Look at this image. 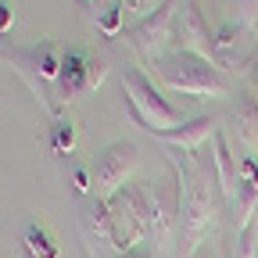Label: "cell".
<instances>
[{"label":"cell","instance_id":"7c38bea8","mask_svg":"<svg viewBox=\"0 0 258 258\" xmlns=\"http://www.w3.org/2000/svg\"><path fill=\"white\" fill-rule=\"evenodd\" d=\"M151 137L176 147V151H201V144L208 137H215V122H212V115H194V118H183L172 129H154Z\"/></svg>","mask_w":258,"mask_h":258},{"label":"cell","instance_id":"484cf974","mask_svg":"<svg viewBox=\"0 0 258 258\" xmlns=\"http://www.w3.org/2000/svg\"><path fill=\"white\" fill-rule=\"evenodd\" d=\"M83 4H90V0H83Z\"/></svg>","mask_w":258,"mask_h":258},{"label":"cell","instance_id":"ffe728a7","mask_svg":"<svg viewBox=\"0 0 258 258\" xmlns=\"http://www.w3.org/2000/svg\"><path fill=\"white\" fill-rule=\"evenodd\" d=\"M254 247H258V233H254V222L237 230V240H233V258H254Z\"/></svg>","mask_w":258,"mask_h":258},{"label":"cell","instance_id":"d4e9b609","mask_svg":"<svg viewBox=\"0 0 258 258\" xmlns=\"http://www.w3.org/2000/svg\"><path fill=\"white\" fill-rule=\"evenodd\" d=\"M208 258H222V254H208Z\"/></svg>","mask_w":258,"mask_h":258},{"label":"cell","instance_id":"5bb4252c","mask_svg":"<svg viewBox=\"0 0 258 258\" xmlns=\"http://www.w3.org/2000/svg\"><path fill=\"white\" fill-rule=\"evenodd\" d=\"M233 122H237V137L258 151V97L254 93H240L233 104Z\"/></svg>","mask_w":258,"mask_h":258},{"label":"cell","instance_id":"7402d4cb","mask_svg":"<svg viewBox=\"0 0 258 258\" xmlns=\"http://www.w3.org/2000/svg\"><path fill=\"white\" fill-rule=\"evenodd\" d=\"M11 29H15V8L11 0H0V36H8Z\"/></svg>","mask_w":258,"mask_h":258},{"label":"cell","instance_id":"ba28073f","mask_svg":"<svg viewBox=\"0 0 258 258\" xmlns=\"http://www.w3.org/2000/svg\"><path fill=\"white\" fill-rule=\"evenodd\" d=\"M176 50H190L212 64L215 61V43H212V22L201 11V0H176V32H172Z\"/></svg>","mask_w":258,"mask_h":258},{"label":"cell","instance_id":"2e32d148","mask_svg":"<svg viewBox=\"0 0 258 258\" xmlns=\"http://www.w3.org/2000/svg\"><path fill=\"white\" fill-rule=\"evenodd\" d=\"M47 144H50V151L54 154H61V158H69L72 151H76V144H79V133H76V122L72 118H54L50 122V133H47Z\"/></svg>","mask_w":258,"mask_h":258},{"label":"cell","instance_id":"7a4b0ae2","mask_svg":"<svg viewBox=\"0 0 258 258\" xmlns=\"http://www.w3.org/2000/svg\"><path fill=\"white\" fill-rule=\"evenodd\" d=\"M154 79L172 93H190V97H219V93L233 90L230 76L219 64L190 54V50H169L154 64Z\"/></svg>","mask_w":258,"mask_h":258},{"label":"cell","instance_id":"6da1fadb","mask_svg":"<svg viewBox=\"0 0 258 258\" xmlns=\"http://www.w3.org/2000/svg\"><path fill=\"white\" fill-rule=\"evenodd\" d=\"M176 169V205H179V240L183 258H194L198 247L215 233L219 226V186L215 165L201 158V151H179L169 154Z\"/></svg>","mask_w":258,"mask_h":258},{"label":"cell","instance_id":"8992f818","mask_svg":"<svg viewBox=\"0 0 258 258\" xmlns=\"http://www.w3.org/2000/svg\"><path fill=\"white\" fill-rule=\"evenodd\" d=\"M140 169V147L129 144V140H115L104 151H97V158L90 161V172H93V198H115V194L129 183Z\"/></svg>","mask_w":258,"mask_h":258},{"label":"cell","instance_id":"e0dca14e","mask_svg":"<svg viewBox=\"0 0 258 258\" xmlns=\"http://www.w3.org/2000/svg\"><path fill=\"white\" fill-rule=\"evenodd\" d=\"M97 29H101V36L115 40L125 32V11H122V0H111V4H104L101 11H97Z\"/></svg>","mask_w":258,"mask_h":258},{"label":"cell","instance_id":"d6986e66","mask_svg":"<svg viewBox=\"0 0 258 258\" xmlns=\"http://www.w3.org/2000/svg\"><path fill=\"white\" fill-rule=\"evenodd\" d=\"M165 0H122V11H125V22H144L147 15H154Z\"/></svg>","mask_w":258,"mask_h":258},{"label":"cell","instance_id":"5b68a950","mask_svg":"<svg viewBox=\"0 0 258 258\" xmlns=\"http://www.w3.org/2000/svg\"><path fill=\"white\" fill-rule=\"evenodd\" d=\"M122 93H125V104H129V115L133 122L144 129V133H154V129H172L183 122V115L161 97L158 83L140 72V69H125L122 76Z\"/></svg>","mask_w":258,"mask_h":258},{"label":"cell","instance_id":"9a60e30c","mask_svg":"<svg viewBox=\"0 0 258 258\" xmlns=\"http://www.w3.org/2000/svg\"><path fill=\"white\" fill-rule=\"evenodd\" d=\"M22 244H25V254H29V258H61L57 240L50 237V230H47V226H43V222H36V219H32V222L25 226Z\"/></svg>","mask_w":258,"mask_h":258},{"label":"cell","instance_id":"4fadbf2b","mask_svg":"<svg viewBox=\"0 0 258 258\" xmlns=\"http://www.w3.org/2000/svg\"><path fill=\"white\" fill-rule=\"evenodd\" d=\"M215 154H212V165H215V186H219V198L222 201H237V161L230 154V144H226L222 129H215Z\"/></svg>","mask_w":258,"mask_h":258},{"label":"cell","instance_id":"277c9868","mask_svg":"<svg viewBox=\"0 0 258 258\" xmlns=\"http://www.w3.org/2000/svg\"><path fill=\"white\" fill-rule=\"evenodd\" d=\"M111 226H115V244L118 254L151 244V201L144 183H125L115 198H108Z\"/></svg>","mask_w":258,"mask_h":258},{"label":"cell","instance_id":"44dd1931","mask_svg":"<svg viewBox=\"0 0 258 258\" xmlns=\"http://www.w3.org/2000/svg\"><path fill=\"white\" fill-rule=\"evenodd\" d=\"M237 183L258 186V158H254V154H244V158L237 161Z\"/></svg>","mask_w":258,"mask_h":258},{"label":"cell","instance_id":"cb8c5ba5","mask_svg":"<svg viewBox=\"0 0 258 258\" xmlns=\"http://www.w3.org/2000/svg\"><path fill=\"white\" fill-rule=\"evenodd\" d=\"M251 79H254V86H258V61H254V72H251Z\"/></svg>","mask_w":258,"mask_h":258},{"label":"cell","instance_id":"30bf717a","mask_svg":"<svg viewBox=\"0 0 258 258\" xmlns=\"http://www.w3.org/2000/svg\"><path fill=\"white\" fill-rule=\"evenodd\" d=\"M147 201H151V244L154 251H169L172 237L179 230V205H176V190L151 183L147 186Z\"/></svg>","mask_w":258,"mask_h":258},{"label":"cell","instance_id":"ac0fdd59","mask_svg":"<svg viewBox=\"0 0 258 258\" xmlns=\"http://www.w3.org/2000/svg\"><path fill=\"white\" fill-rule=\"evenodd\" d=\"M69 190L76 194L79 201H90L93 198V172H90V165L72 161V169H69Z\"/></svg>","mask_w":258,"mask_h":258},{"label":"cell","instance_id":"3957f363","mask_svg":"<svg viewBox=\"0 0 258 258\" xmlns=\"http://www.w3.org/2000/svg\"><path fill=\"white\" fill-rule=\"evenodd\" d=\"M61 47L54 40H40L32 47H22V50H4L8 64L22 76V83L36 93V101L54 115L61 118V101H57V79H61Z\"/></svg>","mask_w":258,"mask_h":258},{"label":"cell","instance_id":"52a82bcc","mask_svg":"<svg viewBox=\"0 0 258 258\" xmlns=\"http://www.w3.org/2000/svg\"><path fill=\"white\" fill-rule=\"evenodd\" d=\"M172 32H176V0H165L154 15H147L144 22L129 25L125 29V43L133 54L147 57V61H161L169 54V43H172Z\"/></svg>","mask_w":258,"mask_h":258},{"label":"cell","instance_id":"8fae6325","mask_svg":"<svg viewBox=\"0 0 258 258\" xmlns=\"http://www.w3.org/2000/svg\"><path fill=\"white\" fill-rule=\"evenodd\" d=\"M90 64H93V57L83 47H69L61 54V79H57V101L61 104H72V101H79L83 93H90L86 90Z\"/></svg>","mask_w":258,"mask_h":258},{"label":"cell","instance_id":"9c48e42d","mask_svg":"<svg viewBox=\"0 0 258 258\" xmlns=\"http://www.w3.org/2000/svg\"><path fill=\"white\" fill-rule=\"evenodd\" d=\"M79 237L90 258H118V244H115V226H111V212L104 198H90L79 208Z\"/></svg>","mask_w":258,"mask_h":258},{"label":"cell","instance_id":"603a6c76","mask_svg":"<svg viewBox=\"0 0 258 258\" xmlns=\"http://www.w3.org/2000/svg\"><path fill=\"white\" fill-rule=\"evenodd\" d=\"M118 258H154V251L144 244V247H133V251H125V254H118Z\"/></svg>","mask_w":258,"mask_h":258}]
</instances>
